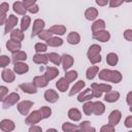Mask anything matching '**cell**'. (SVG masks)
Wrapping results in <instances>:
<instances>
[{"label": "cell", "instance_id": "f546056e", "mask_svg": "<svg viewBox=\"0 0 132 132\" xmlns=\"http://www.w3.org/2000/svg\"><path fill=\"white\" fill-rule=\"evenodd\" d=\"M67 41L70 44H77L80 41V36L77 32H70L67 37Z\"/></svg>", "mask_w": 132, "mask_h": 132}, {"label": "cell", "instance_id": "8992f818", "mask_svg": "<svg viewBox=\"0 0 132 132\" xmlns=\"http://www.w3.org/2000/svg\"><path fill=\"white\" fill-rule=\"evenodd\" d=\"M44 26H45V24H44V21H43V20H40V19L35 20V21H34V23H33V29H32L31 37L36 36V35H37L41 30H43V29H44Z\"/></svg>", "mask_w": 132, "mask_h": 132}, {"label": "cell", "instance_id": "8d00e7d4", "mask_svg": "<svg viewBox=\"0 0 132 132\" xmlns=\"http://www.w3.org/2000/svg\"><path fill=\"white\" fill-rule=\"evenodd\" d=\"M62 130L64 132H72V131H78L79 130V127L74 125V124H70V123H64L62 125Z\"/></svg>", "mask_w": 132, "mask_h": 132}, {"label": "cell", "instance_id": "ffe728a7", "mask_svg": "<svg viewBox=\"0 0 132 132\" xmlns=\"http://www.w3.org/2000/svg\"><path fill=\"white\" fill-rule=\"evenodd\" d=\"M104 111H105V106L102 102L100 101L93 102V113H95L96 116H101Z\"/></svg>", "mask_w": 132, "mask_h": 132}, {"label": "cell", "instance_id": "ee69618b", "mask_svg": "<svg viewBox=\"0 0 132 132\" xmlns=\"http://www.w3.org/2000/svg\"><path fill=\"white\" fill-rule=\"evenodd\" d=\"M37 35H38V37H39L40 39H42V40H47L48 38H51V37L53 36V33H51L48 30H41Z\"/></svg>", "mask_w": 132, "mask_h": 132}, {"label": "cell", "instance_id": "f5cc1de1", "mask_svg": "<svg viewBox=\"0 0 132 132\" xmlns=\"http://www.w3.org/2000/svg\"><path fill=\"white\" fill-rule=\"evenodd\" d=\"M37 0H23V5L25 6V8L27 9L28 7H30V6H32V5H34L35 4V2H36Z\"/></svg>", "mask_w": 132, "mask_h": 132}, {"label": "cell", "instance_id": "836d02e7", "mask_svg": "<svg viewBox=\"0 0 132 132\" xmlns=\"http://www.w3.org/2000/svg\"><path fill=\"white\" fill-rule=\"evenodd\" d=\"M79 130L84 131V132H95V128L91 126V123L89 121H82L80 124H79Z\"/></svg>", "mask_w": 132, "mask_h": 132}, {"label": "cell", "instance_id": "816d5d0a", "mask_svg": "<svg viewBox=\"0 0 132 132\" xmlns=\"http://www.w3.org/2000/svg\"><path fill=\"white\" fill-rule=\"evenodd\" d=\"M6 20H7V18H6V11L0 9V26L3 25V24H5Z\"/></svg>", "mask_w": 132, "mask_h": 132}, {"label": "cell", "instance_id": "52a82bcc", "mask_svg": "<svg viewBox=\"0 0 132 132\" xmlns=\"http://www.w3.org/2000/svg\"><path fill=\"white\" fill-rule=\"evenodd\" d=\"M93 38L96 39V40H98V41H101V42H106V41L109 40V38H110V34H109L108 31L102 30V31L93 33Z\"/></svg>", "mask_w": 132, "mask_h": 132}, {"label": "cell", "instance_id": "f6af8a7d", "mask_svg": "<svg viewBox=\"0 0 132 132\" xmlns=\"http://www.w3.org/2000/svg\"><path fill=\"white\" fill-rule=\"evenodd\" d=\"M9 63H10V59H9L7 56H5V55L0 56V67L4 68V67H6Z\"/></svg>", "mask_w": 132, "mask_h": 132}, {"label": "cell", "instance_id": "9c48e42d", "mask_svg": "<svg viewBox=\"0 0 132 132\" xmlns=\"http://www.w3.org/2000/svg\"><path fill=\"white\" fill-rule=\"evenodd\" d=\"M14 128H15V125L10 120H2L0 122V129L4 132H10L14 130Z\"/></svg>", "mask_w": 132, "mask_h": 132}, {"label": "cell", "instance_id": "cb8c5ba5", "mask_svg": "<svg viewBox=\"0 0 132 132\" xmlns=\"http://www.w3.org/2000/svg\"><path fill=\"white\" fill-rule=\"evenodd\" d=\"M105 29V22L103 20H97L94 22V24L92 25V32L96 33L99 31H102Z\"/></svg>", "mask_w": 132, "mask_h": 132}, {"label": "cell", "instance_id": "681fc988", "mask_svg": "<svg viewBox=\"0 0 132 132\" xmlns=\"http://www.w3.org/2000/svg\"><path fill=\"white\" fill-rule=\"evenodd\" d=\"M113 131H114V126H112L110 124L101 127V132H113Z\"/></svg>", "mask_w": 132, "mask_h": 132}, {"label": "cell", "instance_id": "6f0895ef", "mask_svg": "<svg viewBox=\"0 0 132 132\" xmlns=\"http://www.w3.org/2000/svg\"><path fill=\"white\" fill-rule=\"evenodd\" d=\"M125 126H126L127 128H132V117H131V116H129V117L126 119V121H125Z\"/></svg>", "mask_w": 132, "mask_h": 132}, {"label": "cell", "instance_id": "74e56055", "mask_svg": "<svg viewBox=\"0 0 132 132\" xmlns=\"http://www.w3.org/2000/svg\"><path fill=\"white\" fill-rule=\"evenodd\" d=\"M118 61H119V58H118V56H117L114 53H109V54H107V56H106V62H107L108 65L114 66V65L118 63Z\"/></svg>", "mask_w": 132, "mask_h": 132}, {"label": "cell", "instance_id": "1f68e13d", "mask_svg": "<svg viewBox=\"0 0 132 132\" xmlns=\"http://www.w3.org/2000/svg\"><path fill=\"white\" fill-rule=\"evenodd\" d=\"M100 52H101V46H100V45H98V44H92V45L89 47L88 53H87L88 58H89V57H92V56L99 55Z\"/></svg>", "mask_w": 132, "mask_h": 132}, {"label": "cell", "instance_id": "680465c9", "mask_svg": "<svg viewBox=\"0 0 132 132\" xmlns=\"http://www.w3.org/2000/svg\"><path fill=\"white\" fill-rule=\"evenodd\" d=\"M29 131H30V132H41V128L38 127V126H34V125H32V127H30Z\"/></svg>", "mask_w": 132, "mask_h": 132}, {"label": "cell", "instance_id": "11a10c76", "mask_svg": "<svg viewBox=\"0 0 132 132\" xmlns=\"http://www.w3.org/2000/svg\"><path fill=\"white\" fill-rule=\"evenodd\" d=\"M91 90H92L93 97H96V98H100L101 97V95H102V92L101 91H99V90H97L95 88H91Z\"/></svg>", "mask_w": 132, "mask_h": 132}, {"label": "cell", "instance_id": "d4e9b609", "mask_svg": "<svg viewBox=\"0 0 132 132\" xmlns=\"http://www.w3.org/2000/svg\"><path fill=\"white\" fill-rule=\"evenodd\" d=\"M48 31L53 34H57V35H64L66 32V27L62 26V25H55L53 27H51L48 29Z\"/></svg>", "mask_w": 132, "mask_h": 132}, {"label": "cell", "instance_id": "6da1fadb", "mask_svg": "<svg viewBox=\"0 0 132 132\" xmlns=\"http://www.w3.org/2000/svg\"><path fill=\"white\" fill-rule=\"evenodd\" d=\"M99 78L106 81H111L114 84H118L122 80V74L121 72L117 70H110V69H102L99 72Z\"/></svg>", "mask_w": 132, "mask_h": 132}, {"label": "cell", "instance_id": "ab89813d", "mask_svg": "<svg viewBox=\"0 0 132 132\" xmlns=\"http://www.w3.org/2000/svg\"><path fill=\"white\" fill-rule=\"evenodd\" d=\"M30 22H31L30 16L24 15L23 19H22V21H21V31L25 32V31L28 29V27H29V25H30Z\"/></svg>", "mask_w": 132, "mask_h": 132}, {"label": "cell", "instance_id": "f1b7e54d", "mask_svg": "<svg viewBox=\"0 0 132 132\" xmlns=\"http://www.w3.org/2000/svg\"><path fill=\"white\" fill-rule=\"evenodd\" d=\"M13 10L18 14H21V15H26V11H27V9L23 5V3L20 2V1H16V2L13 3Z\"/></svg>", "mask_w": 132, "mask_h": 132}, {"label": "cell", "instance_id": "484cf974", "mask_svg": "<svg viewBox=\"0 0 132 132\" xmlns=\"http://www.w3.org/2000/svg\"><path fill=\"white\" fill-rule=\"evenodd\" d=\"M68 118L74 122L79 121L81 119V113L77 108H70L68 111Z\"/></svg>", "mask_w": 132, "mask_h": 132}, {"label": "cell", "instance_id": "44dd1931", "mask_svg": "<svg viewBox=\"0 0 132 132\" xmlns=\"http://www.w3.org/2000/svg\"><path fill=\"white\" fill-rule=\"evenodd\" d=\"M12 62L13 63H16V62H22V61H25L27 59V54L25 52H22V51H16V52H13L12 53Z\"/></svg>", "mask_w": 132, "mask_h": 132}, {"label": "cell", "instance_id": "f907efd6", "mask_svg": "<svg viewBox=\"0 0 132 132\" xmlns=\"http://www.w3.org/2000/svg\"><path fill=\"white\" fill-rule=\"evenodd\" d=\"M108 2H109L110 7H118L124 2V0H109Z\"/></svg>", "mask_w": 132, "mask_h": 132}, {"label": "cell", "instance_id": "c3c4849f", "mask_svg": "<svg viewBox=\"0 0 132 132\" xmlns=\"http://www.w3.org/2000/svg\"><path fill=\"white\" fill-rule=\"evenodd\" d=\"M89 61H90L92 64H96V63L101 62V56H100V54H99V55H96V56L89 57Z\"/></svg>", "mask_w": 132, "mask_h": 132}, {"label": "cell", "instance_id": "db71d44e", "mask_svg": "<svg viewBox=\"0 0 132 132\" xmlns=\"http://www.w3.org/2000/svg\"><path fill=\"white\" fill-rule=\"evenodd\" d=\"M124 38L127 39L128 41H131L132 40V30H130V29L126 30L124 32Z\"/></svg>", "mask_w": 132, "mask_h": 132}, {"label": "cell", "instance_id": "4fadbf2b", "mask_svg": "<svg viewBox=\"0 0 132 132\" xmlns=\"http://www.w3.org/2000/svg\"><path fill=\"white\" fill-rule=\"evenodd\" d=\"M1 77L5 82H12L15 78V74L10 69H4L1 73Z\"/></svg>", "mask_w": 132, "mask_h": 132}, {"label": "cell", "instance_id": "30bf717a", "mask_svg": "<svg viewBox=\"0 0 132 132\" xmlns=\"http://www.w3.org/2000/svg\"><path fill=\"white\" fill-rule=\"evenodd\" d=\"M61 63H62L63 69L66 71L67 69H69V68L73 65V58H72L70 55L64 54V55L61 57Z\"/></svg>", "mask_w": 132, "mask_h": 132}, {"label": "cell", "instance_id": "4dcf8cb0", "mask_svg": "<svg viewBox=\"0 0 132 132\" xmlns=\"http://www.w3.org/2000/svg\"><path fill=\"white\" fill-rule=\"evenodd\" d=\"M85 81L84 80H78L73 87H72V89H71V91L69 92V96H73L74 94H76V93H78L79 91H81L82 90V88L85 87Z\"/></svg>", "mask_w": 132, "mask_h": 132}, {"label": "cell", "instance_id": "bcb514c9", "mask_svg": "<svg viewBox=\"0 0 132 132\" xmlns=\"http://www.w3.org/2000/svg\"><path fill=\"white\" fill-rule=\"evenodd\" d=\"M8 95V89L4 86H0V101H3Z\"/></svg>", "mask_w": 132, "mask_h": 132}, {"label": "cell", "instance_id": "60d3db41", "mask_svg": "<svg viewBox=\"0 0 132 132\" xmlns=\"http://www.w3.org/2000/svg\"><path fill=\"white\" fill-rule=\"evenodd\" d=\"M68 82H72L74 81L76 78H77V72L74 71V70H71V71H67L65 73V77H64Z\"/></svg>", "mask_w": 132, "mask_h": 132}, {"label": "cell", "instance_id": "5bb4252c", "mask_svg": "<svg viewBox=\"0 0 132 132\" xmlns=\"http://www.w3.org/2000/svg\"><path fill=\"white\" fill-rule=\"evenodd\" d=\"M19 87H20V89H21L23 92H25V93H27V94H35V93L37 92V88L33 85V82H32V84H31V82L21 84Z\"/></svg>", "mask_w": 132, "mask_h": 132}, {"label": "cell", "instance_id": "2e32d148", "mask_svg": "<svg viewBox=\"0 0 132 132\" xmlns=\"http://www.w3.org/2000/svg\"><path fill=\"white\" fill-rule=\"evenodd\" d=\"M6 47L8 51H10L11 53L13 52H16V51H20L21 47H22V44H21V41H16V40H13V39H10L6 42Z\"/></svg>", "mask_w": 132, "mask_h": 132}, {"label": "cell", "instance_id": "d6986e66", "mask_svg": "<svg viewBox=\"0 0 132 132\" xmlns=\"http://www.w3.org/2000/svg\"><path fill=\"white\" fill-rule=\"evenodd\" d=\"M119 98H120V93L116 92V91H111V90L106 92V95L104 96V100L107 102H110V103L118 101Z\"/></svg>", "mask_w": 132, "mask_h": 132}, {"label": "cell", "instance_id": "f35d334b", "mask_svg": "<svg viewBox=\"0 0 132 132\" xmlns=\"http://www.w3.org/2000/svg\"><path fill=\"white\" fill-rule=\"evenodd\" d=\"M47 57H48V60L52 63H54L55 65L59 66L61 64V57L58 54H56V53H50V54H47Z\"/></svg>", "mask_w": 132, "mask_h": 132}, {"label": "cell", "instance_id": "9f6ffc18", "mask_svg": "<svg viewBox=\"0 0 132 132\" xmlns=\"http://www.w3.org/2000/svg\"><path fill=\"white\" fill-rule=\"evenodd\" d=\"M27 10H28V11H30L31 13H37V12H38V10H39V8H38V6H37L36 4H34V5L30 6V7H28V8H27Z\"/></svg>", "mask_w": 132, "mask_h": 132}, {"label": "cell", "instance_id": "3957f363", "mask_svg": "<svg viewBox=\"0 0 132 132\" xmlns=\"http://www.w3.org/2000/svg\"><path fill=\"white\" fill-rule=\"evenodd\" d=\"M41 119H42V117H41L39 110H34V111H32V112L26 118L25 123H26L27 125H31V126H32V125H35V124L39 123V122L41 121Z\"/></svg>", "mask_w": 132, "mask_h": 132}, {"label": "cell", "instance_id": "e575fe53", "mask_svg": "<svg viewBox=\"0 0 132 132\" xmlns=\"http://www.w3.org/2000/svg\"><path fill=\"white\" fill-rule=\"evenodd\" d=\"M46 44L50 46H61L63 44V40L59 37H51L46 40Z\"/></svg>", "mask_w": 132, "mask_h": 132}, {"label": "cell", "instance_id": "6125c7cd", "mask_svg": "<svg viewBox=\"0 0 132 132\" xmlns=\"http://www.w3.org/2000/svg\"><path fill=\"white\" fill-rule=\"evenodd\" d=\"M50 131H57L56 129H47V132H50Z\"/></svg>", "mask_w": 132, "mask_h": 132}, {"label": "cell", "instance_id": "7dc6e473", "mask_svg": "<svg viewBox=\"0 0 132 132\" xmlns=\"http://www.w3.org/2000/svg\"><path fill=\"white\" fill-rule=\"evenodd\" d=\"M46 50H47V45L44 44V43L39 42V43H36V44H35V51H36L37 53H43V52H45Z\"/></svg>", "mask_w": 132, "mask_h": 132}, {"label": "cell", "instance_id": "ba28073f", "mask_svg": "<svg viewBox=\"0 0 132 132\" xmlns=\"http://www.w3.org/2000/svg\"><path fill=\"white\" fill-rule=\"evenodd\" d=\"M121 118H122L121 111L116 109V110H113V111L110 112V114H109V117H108V123H109L110 125H112V126H116V125H118V124L120 123Z\"/></svg>", "mask_w": 132, "mask_h": 132}, {"label": "cell", "instance_id": "7a4b0ae2", "mask_svg": "<svg viewBox=\"0 0 132 132\" xmlns=\"http://www.w3.org/2000/svg\"><path fill=\"white\" fill-rule=\"evenodd\" d=\"M20 100V95L18 93H10L6 96V98L3 100V108H8L12 105H14Z\"/></svg>", "mask_w": 132, "mask_h": 132}, {"label": "cell", "instance_id": "7bdbcfd3", "mask_svg": "<svg viewBox=\"0 0 132 132\" xmlns=\"http://www.w3.org/2000/svg\"><path fill=\"white\" fill-rule=\"evenodd\" d=\"M39 112H40V114H41L42 119H47V118L52 114V109H51V107L42 106V107H40Z\"/></svg>", "mask_w": 132, "mask_h": 132}, {"label": "cell", "instance_id": "ac0fdd59", "mask_svg": "<svg viewBox=\"0 0 132 132\" xmlns=\"http://www.w3.org/2000/svg\"><path fill=\"white\" fill-rule=\"evenodd\" d=\"M48 84V80L45 78V76H35L33 79V85L36 88H44Z\"/></svg>", "mask_w": 132, "mask_h": 132}, {"label": "cell", "instance_id": "277c9868", "mask_svg": "<svg viewBox=\"0 0 132 132\" xmlns=\"http://www.w3.org/2000/svg\"><path fill=\"white\" fill-rule=\"evenodd\" d=\"M33 106V102L29 101V100H24L21 101L18 104V110L20 111V113H22L23 116H27L31 109V107Z\"/></svg>", "mask_w": 132, "mask_h": 132}, {"label": "cell", "instance_id": "603a6c76", "mask_svg": "<svg viewBox=\"0 0 132 132\" xmlns=\"http://www.w3.org/2000/svg\"><path fill=\"white\" fill-rule=\"evenodd\" d=\"M85 16L88 21H94L98 16V10L94 7H90L85 11Z\"/></svg>", "mask_w": 132, "mask_h": 132}, {"label": "cell", "instance_id": "8fae6325", "mask_svg": "<svg viewBox=\"0 0 132 132\" xmlns=\"http://www.w3.org/2000/svg\"><path fill=\"white\" fill-rule=\"evenodd\" d=\"M44 99L50 102V103H55L58 99H59V95L56 91L50 89V90H46L45 93H44Z\"/></svg>", "mask_w": 132, "mask_h": 132}, {"label": "cell", "instance_id": "7402d4cb", "mask_svg": "<svg viewBox=\"0 0 132 132\" xmlns=\"http://www.w3.org/2000/svg\"><path fill=\"white\" fill-rule=\"evenodd\" d=\"M33 62L36 63V64H46L48 62V57L47 55L45 54H41V53H38L36 54L34 57H33Z\"/></svg>", "mask_w": 132, "mask_h": 132}, {"label": "cell", "instance_id": "b9f144b4", "mask_svg": "<svg viewBox=\"0 0 132 132\" xmlns=\"http://www.w3.org/2000/svg\"><path fill=\"white\" fill-rule=\"evenodd\" d=\"M82 109H84V112L86 116H91L93 113V102L88 100V102H86L84 104Z\"/></svg>", "mask_w": 132, "mask_h": 132}, {"label": "cell", "instance_id": "d6a6232c", "mask_svg": "<svg viewBox=\"0 0 132 132\" xmlns=\"http://www.w3.org/2000/svg\"><path fill=\"white\" fill-rule=\"evenodd\" d=\"M98 71H99V67L98 66H91V67H89L87 69V72H86L87 78L88 79H93L96 76V74L98 73Z\"/></svg>", "mask_w": 132, "mask_h": 132}, {"label": "cell", "instance_id": "91938a15", "mask_svg": "<svg viewBox=\"0 0 132 132\" xmlns=\"http://www.w3.org/2000/svg\"><path fill=\"white\" fill-rule=\"evenodd\" d=\"M109 0H96V3L99 5V6H104L108 3Z\"/></svg>", "mask_w": 132, "mask_h": 132}, {"label": "cell", "instance_id": "4316f807", "mask_svg": "<svg viewBox=\"0 0 132 132\" xmlns=\"http://www.w3.org/2000/svg\"><path fill=\"white\" fill-rule=\"evenodd\" d=\"M9 33H10V39H13L16 41H22L24 39V33L19 29H12Z\"/></svg>", "mask_w": 132, "mask_h": 132}, {"label": "cell", "instance_id": "e0dca14e", "mask_svg": "<svg viewBox=\"0 0 132 132\" xmlns=\"http://www.w3.org/2000/svg\"><path fill=\"white\" fill-rule=\"evenodd\" d=\"M59 74V70L56 68V67H46L45 69V73H44V76L47 80H52L54 79L55 77H57Z\"/></svg>", "mask_w": 132, "mask_h": 132}, {"label": "cell", "instance_id": "94428289", "mask_svg": "<svg viewBox=\"0 0 132 132\" xmlns=\"http://www.w3.org/2000/svg\"><path fill=\"white\" fill-rule=\"evenodd\" d=\"M131 96H132V93L129 92L128 95H127V103H128L129 106H131Z\"/></svg>", "mask_w": 132, "mask_h": 132}, {"label": "cell", "instance_id": "83f0119b", "mask_svg": "<svg viewBox=\"0 0 132 132\" xmlns=\"http://www.w3.org/2000/svg\"><path fill=\"white\" fill-rule=\"evenodd\" d=\"M56 87H57V89H58L59 91H61V92H66V91L68 90V88H69V82H68L64 77H62V78H60V79L56 82Z\"/></svg>", "mask_w": 132, "mask_h": 132}, {"label": "cell", "instance_id": "7c38bea8", "mask_svg": "<svg viewBox=\"0 0 132 132\" xmlns=\"http://www.w3.org/2000/svg\"><path fill=\"white\" fill-rule=\"evenodd\" d=\"M29 70V66L23 62H16L14 63V66H13V71L16 73V74H24L26 72H28Z\"/></svg>", "mask_w": 132, "mask_h": 132}, {"label": "cell", "instance_id": "be15d7a7", "mask_svg": "<svg viewBox=\"0 0 132 132\" xmlns=\"http://www.w3.org/2000/svg\"><path fill=\"white\" fill-rule=\"evenodd\" d=\"M124 1H126V2H131L132 0H124Z\"/></svg>", "mask_w": 132, "mask_h": 132}, {"label": "cell", "instance_id": "9a60e30c", "mask_svg": "<svg viewBox=\"0 0 132 132\" xmlns=\"http://www.w3.org/2000/svg\"><path fill=\"white\" fill-rule=\"evenodd\" d=\"M92 98H93L92 90H91V89H86L85 91H82L81 93L78 94V96H77V101H78V102H84V101L91 100Z\"/></svg>", "mask_w": 132, "mask_h": 132}, {"label": "cell", "instance_id": "d590c367", "mask_svg": "<svg viewBox=\"0 0 132 132\" xmlns=\"http://www.w3.org/2000/svg\"><path fill=\"white\" fill-rule=\"evenodd\" d=\"M91 88H95V89L101 91L102 93L103 92H108V91L111 90V86L106 85V84H96V82H94V84L91 85Z\"/></svg>", "mask_w": 132, "mask_h": 132}, {"label": "cell", "instance_id": "5b68a950", "mask_svg": "<svg viewBox=\"0 0 132 132\" xmlns=\"http://www.w3.org/2000/svg\"><path fill=\"white\" fill-rule=\"evenodd\" d=\"M18 16H15V15H13V14H10L8 18H7V20H6V22H5V29H4V32H5V34H7V33H9L14 27H15V25L18 24Z\"/></svg>", "mask_w": 132, "mask_h": 132}]
</instances>
